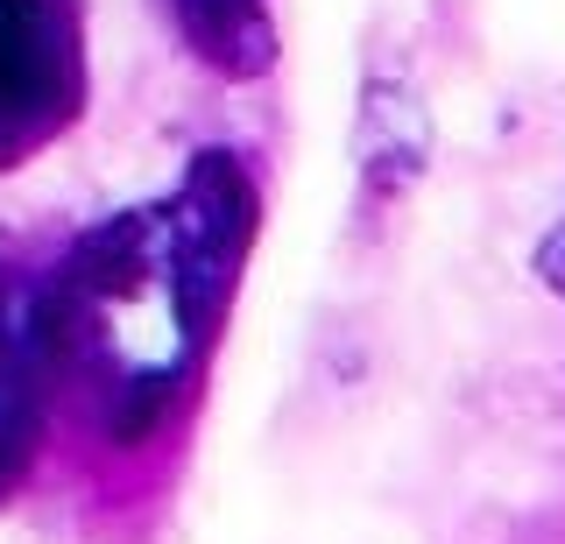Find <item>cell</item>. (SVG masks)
I'll return each instance as SVG.
<instances>
[{
  "mask_svg": "<svg viewBox=\"0 0 565 544\" xmlns=\"http://www.w3.org/2000/svg\"><path fill=\"white\" fill-rule=\"evenodd\" d=\"M247 234L255 184L226 149H212L177 191L93 226L57 290H43L57 367L78 375L114 438H141L191 390L241 284Z\"/></svg>",
  "mask_w": 565,
  "mask_h": 544,
  "instance_id": "obj_1",
  "label": "cell"
},
{
  "mask_svg": "<svg viewBox=\"0 0 565 544\" xmlns=\"http://www.w3.org/2000/svg\"><path fill=\"white\" fill-rule=\"evenodd\" d=\"M85 36L78 0H0V170L78 120Z\"/></svg>",
  "mask_w": 565,
  "mask_h": 544,
  "instance_id": "obj_2",
  "label": "cell"
},
{
  "mask_svg": "<svg viewBox=\"0 0 565 544\" xmlns=\"http://www.w3.org/2000/svg\"><path fill=\"white\" fill-rule=\"evenodd\" d=\"M57 346H50V305L35 290L0 284V488L22 481L35 431H43V390Z\"/></svg>",
  "mask_w": 565,
  "mask_h": 544,
  "instance_id": "obj_3",
  "label": "cell"
},
{
  "mask_svg": "<svg viewBox=\"0 0 565 544\" xmlns=\"http://www.w3.org/2000/svg\"><path fill=\"white\" fill-rule=\"evenodd\" d=\"M177 29L191 36L205 64L234 78H255L276 57V29H269V0H170Z\"/></svg>",
  "mask_w": 565,
  "mask_h": 544,
  "instance_id": "obj_4",
  "label": "cell"
},
{
  "mask_svg": "<svg viewBox=\"0 0 565 544\" xmlns=\"http://www.w3.org/2000/svg\"><path fill=\"white\" fill-rule=\"evenodd\" d=\"M537 276H544V284H552V290L565 297V220H558L552 234L537 241Z\"/></svg>",
  "mask_w": 565,
  "mask_h": 544,
  "instance_id": "obj_5",
  "label": "cell"
}]
</instances>
